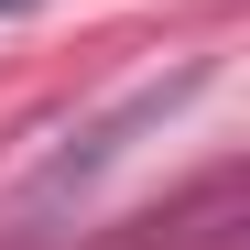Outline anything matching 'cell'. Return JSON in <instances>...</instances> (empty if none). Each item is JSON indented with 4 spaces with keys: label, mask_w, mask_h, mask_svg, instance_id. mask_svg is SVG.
Instances as JSON below:
<instances>
[{
    "label": "cell",
    "mask_w": 250,
    "mask_h": 250,
    "mask_svg": "<svg viewBox=\"0 0 250 250\" xmlns=\"http://www.w3.org/2000/svg\"><path fill=\"white\" fill-rule=\"evenodd\" d=\"M207 76H218V65H185V76H163V87H142V98H120V109L98 120V131H87V142H65V152L44 163V174H33V196H22V218H44L55 196H76V185H87V174H109V163L131 152V131H152L163 109H185V98L207 87Z\"/></svg>",
    "instance_id": "cell-1"
},
{
    "label": "cell",
    "mask_w": 250,
    "mask_h": 250,
    "mask_svg": "<svg viewBox=\"0 0 250 250\" xmlns=\"http://www.w3.org/2000/svg\"><path fill=\"white\" fill-rule=\"evenodd\" d=\"M239 239V174H207L185 207L142 218V239H109V250H229Z\"/></svg>",
    "instance_id": "cell-2"
},
{
    "label": "cell",
    "mask_w": 250,
    "mask_h": 250,
    "mask_svg": "<svg viewBox=\"0 0 250 250\" xmlns=\"http://www.w3.org/2000/svg\"><path fill=\"white\" fill-rule=\"evenodd\" d=\"M0 11H33V0H0Z\"/></svg>",
    "instance_id": "cell-3"
}]
</instances>
